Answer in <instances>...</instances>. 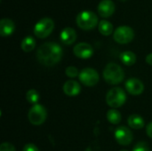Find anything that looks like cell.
Instances as JSON below:
<instances>
[{
    "mask_svg": "<svg viewBox=\"0 0 152 151\" xmlns=\"http://www.w3.org/2000/svg\"><path fill=\"white\" fill-rule=\"evenodd\" d=\"M98 28L100 33L103 36H110L113 32V25L106 20H102L100 21Z\"/></svg>",
    "mask_w": 152,
    "mask_h": 151,
    "instance_id": "19",
    "label": "cell"
},
{
    "mask_svg": "<svg viewBox=\"0 0 152 151\" xmlns=\"http://www.w3.org/2000/svg\"><path fill=\"white\" fill-rule=\"evenodd\" d=\"M123 1H124V0H123Z\"/></svg>",
    "mask_w": 152,
    "mask_h": 151,
    "instance_id": "29",
    "label": "cell"
},
{
    "mask_svg": "<svg viewBox=\"0 0 152 151\" xmlns=\"http://www.w3.org/2000/svg\"><path fill=\"white\" fill-rule=\"evenodd\" d=\"M81 91L80 85L75 80H69L63 85V92L68 96H76Z\"/></svg>",
    "mask_w": 152,
    "mask_h": 151,
    "instance_id": "15",
    "label": "cell"
},
{
    "mask_svg": "<svg viewBox=\"0 0 152 151\" xmlns=\"http://www.w3.org/2000/svg\"><path fill=\"white\" fill-rule=\"evenodd\" d=\"M0 151H15V148L9 142H3L0 146Z\"/></svg>",
    "mask_w": 152,
    "mask_h": 151,
    "instance_id": "24",
    "label": "cell"
},
{
    "mask_svg": "<svg viewBox=\"0 0 152 151\" xmlns=\"http://www.w3.org/2000/svg\"><path fill=\"white\" fill-rule=\"evenodd\" d=\"M15 29L14 22L8 18H4L0 21V35L2 36H8L13 33Z\"/></svg>",
    "mask_w": 152,
    "mask_h": 151,
    "instance_id": "13",
    "label": "cell"
},
{
    "mask_svg": "<svg viewBox=\"0 0 152 151\" xmlns=\"http://www.w3.org/2000/svg\"><path fill=\"white\" fill-rule=\"evenodd\" d=\"M26 99L29 103L32 104H37V102L39 101V94L36 90H29L26 93Z\"/></svg>",
    "mask_w": 152,
    "mask_h": 151,
    "instance_id": "21",
    "label": "cell"
},
{
    "mask_svg": "<svg viewBox=\"0 0 152 151\" xmlns=\"http://www.w3.org/2000/svg\"><path fill=\"white\" fill-rule=\"evenodd\" d=\"M23 151H39L38 148L33 143H28L24 146Z\"/></svg>",
    "mask_w": 152,
    "mask_h": 151,
    "instance_id": "25",
    "label": "cell"
},
{
    "mask_svg": "<svg viewBox=\"0 0 152 151\" xmlns=\"http://www.w3.org/2000/svg\"><path fill=\"white\" fill-rule=\"evenodd\" d=\"M47 117L46 109L40 104L33 105L28 113V118L29 122L34 125H40L45 123Z\"/></svg>",
    "mask_w": 152,
    "mask_h": 151,
    "instance_id": "6",
    "label": "cell"
},
{
    "mask_svg": "<svg viewBox=\"0 0 152 151\" xmlns=\"http://www.w3.org/2000/svg\"><path fill=\"white\" fill-rule=\"evenodd\" d=\"M62 48L54 42H47L41 44L37 51V59L44 66L52 67L57 64L62 58Z\"/></svg>",
    "mask_w": 152,
    "mask_h": 151,
    "instance_id": "1",
    "label": "cell"
},
{
    "mask_svg": "<svg viewBox=\"0 0 152 151\" xmlns=\"http://www.w3.org/2000/svg\"><path fill=\"white\" fill-rule=\"evenodd\" d=\"M65 73H66V75H67L69 77L74 78V77L79 76V73H80V72H78V69H77L76 67H74V66H69V67H68V68L66 69Z\"/></svg>",
    "mask_w": 152,
    "mask_h": 151,
    "instance_id": "22",
    "label": "cell"
},
{
    "mask_svg": "<svg viewBox=\"0 0 152 151\" xmlns=\"http://www.w3.org/2000/svg\"><path fill=\"white\" fill-rule=\"evenodd\" d=\"M124 77V70L117 63H109L103 70V78L108 84L118 85L123 81Z\"/></svg>",
    "mask_w": 152,
    "mask_h": 151,
    "instance_id": "2",
    "label": "cell"
},
{
    "mask_svg": "<svg viewBox=\"0 0 152 151\" xmlns=\"http://www.w3.org/2000/svg\"><path fill=\"white\" fill-rule=\"evenodd\" d=\"M74 54L80 59H89L94 54V49L91 44L87 43H79L73 48Z\"/></svg>",
    "mask_w": 152,
    "mask_h": 151,
    "instance_id": "10",
    "label": "cell"
},
{
    "mask_svg": "<svg viewBox=\"0 0 152 151\" xmlns=\"http://www.w3.org/2000/svg\"><path fill=\"white\" fill-rule=\"evenodd\" d=\"M121 114L118 110L115 109H111L107 112V119L110 124L118 125L121 121Z\"/></svg>",
    "mask_w": 152,
    "mask_h": 151,
    "instance_id": "20",
    "label": "cell"
},
{
    "mask_svg": "<svg viewBox=\"0 0 152 151\" xmlns=\"http://www.w3.org/2000/svg\"><path fill=\"white\" fill-rule=\"evenodd\" d=\"M127 123L129 125V126L133 129H136V130H139V129H142L143 126H144V120L143 118L137 115V114H133L131 115L128 119H127Z\"/></svg>",
    "mask_w": 152,
    "mask_h": 151,
    "instance_id": "16",
    "label": "cell"
},
{
    "mask_svg": "<svg viewBox=\"0 0 152 151\" xmlns=\"http://www.w3.org/2000/svg\"><path fill=\"white\" fill-rule=\"evenodd\" d=\"M133 151H150V148L146 142H140L134 147Z\"/></svg>",
    "mask_w": 152,
    "mask_h": 151,
    "instance_id": "23",
    "label": "cell"
},
{
    "mask_svg": "<svg viewBox=\"0 0 152 151\" xmlns=\"http://www.w3.org/2000/svg\"><path fill=\"white\" fill-rule=\"evenodd\" d=\"M79 80L86 86H94L99 82L98 72L91 68L84 69L79 73Z\"/></svg>",
    "mask_w": 152,
    "mask_h": 151,
    "instance_id": "8",
    "label": "cell"
},
{
    "mask_svg": "<svg viewBox=\"0 0 152 151\" xmlns=\"http://www.w3.org/2000/svg\"><path fill=\"white\" fill-rule=\"evenodd\" d=\"M146 133H147V135H148L150 138H151L152 139V122H151V123L147 125Z\"/></svg>",
    "mask_w": 152,
    "mask_h": 151,
    "instance_id": "26",
    "label": "cell"
},
{
    "mask_svg": "<svg viewBox=\"0 0 152 151\" xmlns=\"http://www.w3.org/2000/svg\"><path fill=\"white\" fill-rule=\"evenodd\" d=\"M54 28V22L51 18L45 17L41 19L34 27V34L38 38L47 37Z\"/></svg>",
    "mask_w": 152,
    "mask_h": 151,
    "instance_id": "5",
    "label": "cell"
},
{
    "mask_svg": "<svg viewBox=\"0 0 152 151\" xmlns=\"http://www.w3.org/2000/svg\"><path fill=\"white\" fill-rule=\"evenodd\" d=\"M134 37V29L128 26H120L115 31L113 35L114 40L118 44H128Z\"/></svg>",
    "mask_w": 152,
    "mask_h": 151,
    "instance_id": "7",
    "label": "cell"
},
{
    "mask_svg": "<svg viewBox=\"0 0 152 151\" xmlns=\"http://www.w3.org/2000/svg\"><path fill=\"white\" fill-rule=\"evenodd\" d=\"M20 47L21 49L28 53V52H31L35 49L36 47V40L34 39V37L28 36H26L25 38H23V40L20 43Z\"/></svg>",
    "mask_w": 152,
    "mask_h": 151,
    "instance_id": "18",
    "label": "cell"
},
{
    "mask_svg": "<svg viewBox=\"0 0 152 151\" xmlns=\"http://www.w3.org/2000/svg\"><path fill=\"white\" fill-rule=\"evenodd\" d=\"M126 89L132 95H140L144 90V85L138 78L132 77L126 82Z\"/></svg>",
    "mask_w": 152,
    "mask_h": 151,
    "instance_id": "11",
    "label": "cell"
},
{
    "mask_svg": "<svg viewBox=\"0 0 152 151\" xmlns=\"http://www.w3.org/2000/svg\"><path fill=\"white\" fill-rule=\"evenodd\" d=\"M116 141L123 146H127L133 142V133L126 126H120L115 131Z\"/></svg>",
    "mask_w": 152,
    "mask_h": 151,
    "instance_id": "9",
    "label": "cell"
},
{
    "mask_svg": "<svg viewBox=\"0 0 152 151\" xmlns=\"http://www.w3.org/2000/svg\"><path fill=\"white\" fill-rule=\"evenodd\" d=\"M146 62L149 65H151L152 66V53H150V54L147 55V57H146Z\"/></svg>",
    "mask_w": 152,
    "mask_h": 151,
    "instance_id": "27",
    "label": "cell"
},
{
    "mask_svg": "<svg viewBox=\"0 0 152 151\" xmlns=\"http://www.w3.org/2000/svg\"><path fill=\"white\" fill-rule=\"evenodd\" d=\"M120 151H127L126 150H120Z\"/></svg>",
    "mask_w": 152,
    "mask_h": 151,
    "instance_id": "28",
    "label": "cell"
},
{
    "mask_svg": "<svg viewBox=\"0 0 152 151\" xmlns=\"http://www.w3.org/2000/svg\"><path fill=\"white\" fill-rule=\"evenodd\" d=\"M115 9H116L115 4L111 0H102L100 2V4H98V7H97L100 16H102L103 18L110 17L114 13Z\"/></svg>",
    "mask_w": 152,
    "mask_h": 151,
    "instance_id": "12",
    "label": "cell"
},
{
    "mask_svg": "<svg viewBox=\"0 0 152 151\" xmlns=\"http://www.w3.org/2000/svg\"><path fill=\"white\" fill-rule=\"evenodd\" d=\"M126 101V94L125 91L120 87H114L110 89L106 95L107 104L113 109L123 106Z\"/></svg>",
    "mask_w": 152,
    "mask_h": 151,
    "instance_id": "4",
    "label": "cell"
},
{
    "mask_svg": "<svg viewBox=\"0 0 152 151\" xmlns=\"http://www.w3.org/2000/svg\"><path fill=\"white\" fill-rule=\"evenodd\" d=\"M61 41L66 44V45H69V44H72L76 39H77V33L75 31L74 28H65L61 33Z\"/></svg>",
    "mask_w": 152,
    "mask_h": 151,
    "instance_id": "14",
    "label": "cell"
},
{
    "mask_svg": "<svg viewBox=\"0 0 152 151\" xmlns=\"http://www.w3.org/2000/svg\"><path fill=\"white\" fill-rule=\"evenodd\" d=\"M120 61L124 65L132 66L136 61V55L131 51H126L120 54Z\"/></svg>",
    "mask_w": 152,
    "mask_h": 151,
    "instance_id": "17",
    "label": "cell"
},
{
    "mask_svg": "<svg viewBox=\"0 0 152 151\" xmlns=\"http://www.w3.org/2000/svg\"><path fill=\"white\" fill-rule=\"evenodd\" d=\"M76 22L80 28L84 30H90L97 26L98 17L94 12L82 11L77 15Z\"/></svg>",
    "mask_w": 152,
    "mask_h": 151,
    "instance_id": "3",
    "label": "cell"
}]
</instances>
